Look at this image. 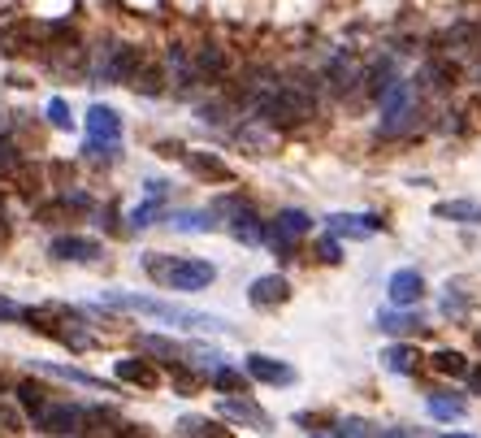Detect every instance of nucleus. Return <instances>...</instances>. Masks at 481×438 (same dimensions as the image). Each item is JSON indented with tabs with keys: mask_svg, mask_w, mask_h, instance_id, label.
Returning <instances> with one entry per match:
<instances>
[{
	"mask_svg": "<svg viewBox=\"0 0 481 438\" xmlns=\"http://www.w3.org/2000/svg\"><path fill=\"white\" fill-rule=\"evenodd\" d=\"M143 273L165 287V291H204L217 282V265L204 256H165V252H148L143 256Z\"/></svg>",
	"mask_w": 481,
	"mask_h": 438,
	"instance_id": "f257e3e1",
	"label": "nucleus"
},
{
	"mask_svg": "<svg viewBox=\"0 0 481 438\" xmlns=\"http://www.w3.org/2000/svg\"><path fill=\"white\" fill-rule=\"evenodd\" d=\"M143 48L139 44H113L104 57L96 61V78H104V83H122V87H130L135 83V74L143 69Z\"/></svg>",
	"mask_w": 481,
	"mask_h": 438,
	"instance_id": "f03ea898",
	"label": "nucleus"
},
{
	"mask_svg": "<svg viewBox=\"0 0 481 438\" xmlns=\"http://www.w3.org/2000/svg\"><path fill=\"white\" fill-rule=\"evenodd\" d=\"M31 426L48 438L83 434V408L78 404H53V400H48L39 412H31Z\"/></svg>",
	"mask_w": 481,
	"mask_h": 438,
	"instance_id": "7ed1b4c3",
	"label": "nucleus"
},
{
	"mask_svg": "<svg viewBox=\"0 0 481 438\" xmlns=\"http://www.w3.org/2000/svg\"><path fill=\"white\" fill-rule=\"evenodd\" d=\"M48 256L65 261V265H96L100 256H104V243L92 235H57L48 243Z\"/></svg>",
	"mask_w": 481,
	"mask_h": 438,
	"instance_id": "20e7f679",
	"label": "nucleus"
},
{
	"mask_svg": "<svg viewBox=\"0 0 481 438\" xmlns=\"http://www.w3.org/2000/svg\"><path fill=\"white\" fill-rule=\"evenodd\" d=\"M325 226L334 239H373L378 231H386V222L378 213H330Z\"/></svg>",
	"mask_w": 481,
	"mask_h": 438,
	"instance_id": "39448f33",
	"label": "nucleus"
},
{
	"mask_svg": "<svg viewBox=\"0 0 481 438\" xmlns=\"http://www.w3.org/2000/svg\"><path fill=\"white\" fill-rule=\"evenodd\" d=\"M386 296H390V308H417V304L425 300V273L395 270L386 278Z\"/></svg>",
	"mask_w": 481,
	"mask_h": 438,
	"instance_id": "423d86ee",
	"label": "nucleus"
},
{
	"mask_svg": "<svg viewBox=\"0 0 481 438\" xmlns=\"http://www.w3.org/2000/svg\"><path fill=\"white\" fill-rule=\"evenodd\" d=\"M113 377L122 386H135V391H157L160 386V369L148 356H122V361H113Z\"/></svg>",
	"mask_w": 481,
	"mask_h": 438,
	"instance_id": "0eeeda50",
	"label": "nucleus"
},
{
	"mask_svg": "<svg viewBox=\"0 0 481 438\" xmlns=\"http://www.w3.org/2000/svg\"><path fill=\"white\" fill-rule=\"evenodd\" d=\"M183 166H187V174L192 178H200V182H234V169L225 166L217 152H200V148H187L183 152Z\"/></svg>",
	"mask_w": 481,
	"mask_h": 438,
	"instance_id": "6e6552de",
	"label": "nucleus"
},
{
	"mask_svg": "<svg viewBox=\"0 0 481 438\" xmlns=\"http://www.w3.org/2000/svg\"><path fill=\"white\" fill-rule=\"evenodd\" d=\"M243 373H248L252 382H265V386H295V377H299L287 361L265 356V352H252V356H248V369H243Z\"/></svg>",
	"mask_w": 481,
	"mask_h": 438,
	"instance_id": "1a4fd4ad",
	"label": "nucleus"
},
{
	"mask_svg": "<svg viewBox=\"0 0 481 438\" xmlns=\"http://www.w3.org/2000/svg\"><path fill=\"white\" fill-rule=\"evenodd\" d=\"M135 347L152 361V365H187V343H174L165 335H135Z\"/></svg>",
	"mask_w": 481,
	"mask_h": 438,
	"instance_id": "9d476101",
	"label": "nucleus"
},
{
	"mask_svg": "<svg viewBox=\"0 0 481 438\" xmlns=\"http://www.w3.org/2000/svg\"><path fill=\"white\" fill-rule=\"evenodd\" d=\"M287 300H290V282L282 273H260L248 287V304L252 308H282Z\"/></svg>",
	"mask_w": 481,
	"mask_h": 438,
	"instance_id": "9b49d317",
	"label": "nucleus"
},
{
	"mask_svg": "<svg viewBox=\"0 0 481 438\" xmlns=\"http://www.w3.org/2000/svg\"><path fill=\"white\" fill-rule=\"evenodd\" d=\"M217 412H222V417H230V421H243V426H252V430H260V434H269V430H273V417H269V412H265L260 404H252L248 395H243V400H239V395H222Z\"/></svg>",
	"mask_w": 481,
	"mask_h": 438,
	"instance_id": "f8f14e48",
	"label": "nucleus"
},
{
	"mask_svg": "<svg viewBox=\"0 0 481 438\" xmlns=\"http://www.w3.org/2000/svg\"><path fill=\"white\" fill-rule=\"evenodd\" d=\"M225 231H230V239H239V243H248V247H260V243L269 239V222H260V213L248 204V208H239L234 217H225Z\"/></svg>",
	"mask_w": 481,
	"mask_h": 438,
	"instance_id": "ddd939ff",
	"label": "nucleus"
},
{
	"mask_svg": "<svg viewBox=\"0 0 481 438\" xmlns=\"http://www.w3.org/2000/svg\"><path fill=\"white\" fill-rule=\"evenodd\" d=\"M87 135L96 143H118L122 139V113L113 104H92L87 109Z\"/></svg>",
	"mask_w": 481,
	"mask_h": 438,
	"instance_id": "4468645a",
	"label": "nucleus"
},
{
	"mask_svg": "<svg viewBox=\"0 0 481 438\" xmlns=\"http://www.w3.org/2000/svg\"><path fill=\"white\" fill-rule=\"evenodd\" d=\"M455 83H460V66L451 57H434V61H425V69H420V87L425 92H451Z\"/></svg>",
	"mask_w": 481,
	"mask_h": 438,
	"instance_id": "2eb2a0df",
	"label": "nucleus"
},
{
	"mask_svg": "<svg viewBox=\"0 0 481 438\" xmlns=\"http://www.w3.org/2000/svg\"><path fill=\"white\" fill-rule=\"evenodd\" d=\"M378 330H386V335H417V330H425V317L417 308H382L378 312Z\"/></svg>",
	"mask_w": 481,
	"mask_h": 438,
	"instance_id": "dca6fc26",
	"label": "nucleus"
},
{
	"mask_svg": "<svg viewBox=\"0 0 481 438\" xmlns=\"http://www.w3.org/2000/svg\"><path fill=\"white\" fill-rule=\"evenodd\" d=\"M35 369L48 373V377H61V382H74V386H87V391H109L104 386V377L87 369H74V365H57V361H35Z\"/></svg>",
	"mask_w": 481,
	"mask_h": 438,
	"instance_id": "f3484780",
	"label": "nucleus"
},
{
	"mask_svg": "<svg viewBox=\"0 0 481 438\" xmlns=\"http://www.w3.org/2000/svg\"><path fill=\"white\" fill-rule=\"evenodd\" d=\"M169 226L183 235H208L217 231V213L213 208H187V213H169Z\"/></svg>",
	"mask_w": 481,
	"mask_h": 438,
	"instance_id": "a211bd4d",
	"label": "nucleus"
},
{
	"mask_svg": "<svg viewBox=\"0 0 481 438\" xmlns=\"http://www.w3.org/2000/svg\"><path fill=\"white\" fill-rule=\"evenodd\" d=\"M192 74L195 78H222L225 74V53H222V44H200L195 48V57H192Z\"/></svg>",
	"mask_w": 481,
	"mask_h": 438,
	"instance_id": "6ab92c4d",
	"label": "nucleus"
},
{
	"mask_svg": "<svg viewBox=\"0 0 481 438\" xmlns=\"http://www.w3.org/2000/svg\"><path fill=\"white\" fill-rule=\"evenodd\" d=\"M269 226H273L282 239H290V243H299L304 235H313V217H308L304 208H278V217H273Z\"/></svg>",
	"mask_w": 481,
	"mask_h": 438,
	"instance_id": "aec40b11",
	"label": "nucleus"
},
{
	"mask_svg": "<svg viewBox=\"0 0 481 438\" xmlns=\"http://www.w3.org/2000/svg\"><path fill=\"white\" fill-rule=\"evenodd\" d=\"M438 222H455V226H481V204L477 200H443L434 204Z\"/></svg>",
	"mask_w": 481,
	"mask_h": 438,
	"instance_id": "412c9836",
	"label": "nucleus"
},
{
	"mask_svg": "<svg viewBox=\"0 0 481 438\" xmlns=\"http://www.w3.org/2000/svg\"><path fill=\"white\" fill-rule=\"evenodd\" d=\"M364 74H360V66H355V57L352 53H338L330 66H325V83L334 87V92H347V87H355Z\"/></svg>",
	"mask_w": 481,
	"mask_h": 438,
	"instance_id": "4be33fe9",
	"label": "nucleus"
},
{
	"mask_svg": "<svg viewBox=\"0 0 481 438\" xmlns=\"http://www.w3.org/2000/svg\"><path fill=\"white\" fill-rule=\"evenodd\" d=\"M382 365L390 373H399V377H412L420 369V352L417 347H408V343H390L382 352Z\"/></svg>",
	"mask_w": 481,
	"mask_h": 438,
	"instance_id": "5701e85b",
	"label": "nucleus"
},
{
	"mask_svg": "<svg viewBox=\"0 0 481 438\" xmlns=\"http://www.w3.org/2000/svg\"><path fill=\"white\" fill-rule=\"evenodd\" d=\"M395 78H399V74H395V61H390V57L373 61V66L364 69V78H360V83H364V96H369V101H382L386 87H390Z\"/></svg>",
	"mask_w": 481,
	"mask_h": 438,
	"instance_id": "b1692460",
	"label": "nucleus"
},
{
	"mask_svg": "<svg viewBox=\"0 0 481 438\" xmlns=\"http://www.w3.org/2000/svg\"><path fill=\"white\" fill-rule=\"evenodd\" d=\"M477 39H481V31L473 27V22H455V27L443 35V48L464 57V53H473V48H477Z\"/></svg>",
	"mask_w": 481,
	"mask_h": 438,
	"instance_id": "393cba45",
	"label": "nucleus"
},
{
	"mask_svg": "<svg viewBox=\"0 0 481 438\" xmlns=\"http://www.w3.org/2000/svg\"><path fill=\"white\" fill-rule=\"evenodd\" d=\"M425 404H429V417H434V421H460V417L469 412V404H464L460 395H443V391H434Z\"/></svg>",
	"mask_w": 481,
	"mask_h": 438,
	"instance_id": "a878e982",
	"label": "nucleus"
},
{
	"mask_svg": "<svg viewBox=\"0 0 481 438\" xmlns=\"http://www.w3.org/2000/svg\"><path fill=\"white\" fill-rule=\"evenodd\" d=\"M139 96H165V69L152 66V61H143V69L135 74V83H130Z\"/></svg>",
	"mask_w": 481,
	"mask_h": 438,
	"instance_id": "bb28decb",
	"label": "nucleus"
},
{
	"mask_svg": "<svg viewBox=\"0 0 481 438\" xmlns=\"http://www.w3.org/2000/svg\"><path fill=\"white\" fill-rule=\"evenodd\" d=\"M160 217H165V200H152V196H148V200L143 204H135V208H130V231H148V226H157Z\"/></svg>",
	"mask_w": 481,
	"mask_h": 438,
	"instance_id": "cd10ccee",
	"label": "nucleus"
},
{
	"mask_svg": "<svg viewBox=\"0 0 481 438\" xmlns=\"http://www.w3.org/2000/svg\"><path fill=\"white\" fill-rule=\"evenodd\" d=\"M178 430H183V438H230V430L217 426V421H208V417H183Z\"/></svg>",
	"mask_w": 481,
	"mask_h": 438,
	"instance_id": "c85d7f7f",
	"label": "nucleus"
},
{
	"mask_svg": "<svg viewBox=\"0 0 481 438\" xmlns=\"http://www.w3.org/2000/svg\"><path fill=\"white\" fill-rule=\"evenodd\" d=\"M429 361H434V369L443 373V377H464V373H469V361H464V352H455V347H438V352H434Z\"/></svg>",
	"mask_w": 481,
	"mask_h": 438,
	"instance_id": "c756f323",
	"label": "nucleus"
},
{
	"mask_svg": "<svg viewBox=\"0 0 481 438\" xmlns=\"http://www.w3.org/2000/svg\"><path fill=\"white\" fill-rule=\"evenodd\" d=\"M213 391H222V395H243L248 391V373L243 369H230V365H222V369H213Z\"/></svg>",
	"mask_w": 481,
	"mask_h": 438,
	"instance_id": "7c9ffc66",
	"label": "nucleus"
},
{
	"mask_svg": "<svg viewBox=\"0 0 481 438\" xmlns=\"http://www.w3.org/2000/svg\"><path fill=\"white\" fill-rule=\"evenodd\" d=\"M13 395H18V404L27 408V412H39V408L48 404V395H53V391H48L44 382L27 377V382H18V391H13Z\"/></svg>",
	"mask_w": 481,
	"mask_h": 438,
	"instance_id": "2f4dec72",
	"label": "nucleus"
},
{
	"mask_svg": "<svg viewBox=\"0 0 481 438\" xmlns=\"http://www.w3.org/2000/svg\"><path fill=\"white\" fill-rule=\"evenodd\" d=\"M35 222H39V226H65V222H74V213H69L65 200H48V204L35 208Z\"/></svg>",
	"mask_w": 481,
	"mask_h": 438,
	"instance_id": "473e14b6",
	"label": "nucleus"
},
{
	"mask_svg": "<svg viewBox=\"0 0 481 438\" xmlns=\"http://www.w3.org/2000/svg\"><path fill=\"white\" fill-rule=\"evenodd\" d=\"M187 356H192V361H187V365H204V369H208V365H213V369H222V347H208V343H187Z\"/></svg>",
	"mask_w": 481,
	"mask_h": 438,
	"instance_id": "72a5a7b5",
	"label": "nucleus"
},
{
	"mask_svg": "<svg viewBox=\"0 0 481 438\" xmlns=\"http://www.w3.org/2000/svg\"><path fill=\"white\" fill-rule=\"evenodd\" d=\"M83 152H87V161H96V166H118V161H122V148H118V143H96V139H92Z\"/></svg>",
	"mask_w": 481,
	"mask_h": 438,
	"instance_id": "f704fd0d",
	"label": "nucleus"
},
{
	"mask_svg": "<svg viewBox=\"0 0 481 438\" xmlns=\"http://www.w3.org/2000/svg\"><path fill=\"white\" fill-rule=\"evenodd\" d=\"M195 118L204 122V126H225V118H230V104L225 101H204L195 109Z\"/></svg>",
	"mask_w": 481,
	"mask_h": 438,
	"instance_id": "c9c22d12",
	"label": "nucleus"
},
{
	"mask_svg": "<svg viewBox=\"0 0 481 438\" xmlns=\"http://www.w3.org/2000/svg\"><path fill=\"white\" fill-rule=\"evenodd\" d=\"M22 169V157H18V148H13V139H4L0 135V178L9 182L13 174Z\"/></svg>",
	"mask_w": 481,
	"mask_h": 438,
	"instance_id": "e433bc0d",
	"label": "nucleus"
},
{
	"mask_svg": "<svg viewBox=\"0 0 481 438\" xmlns=\"http://www.w3.org/2000/svg\"><path fill=\"white\" fill-rule=\"evenodd\" d=\"M48 126L53 131H74V113H69V104L57 96V101H48Z\"/></svg>",
	"mask_w": 481,
	"mask_h": 438,
	"instance_id": "4c0bfd02",
	"label": "nucleus"
},
{
	"mask_svg": "<svg viewBox=\"0 0 481 438\" xmlns=\"http://www.w3.org/2000/svg\"><path fill=\"white\" fill-rule=\"evenodd\" d=\"M334 430H338V438H373V426L364 417H343Z\"/></svg>",
	"mask_w": 481,
	"mask_h": 438,
	"instance_id": "58836bf2",
	"label": "nucleus"
},
{
	"mask_svg": "<svg viewBox=\"0 0 481 438\" xmlns=\"http://www.w3.org/2000/svg\"><path fill=\"white\" fill-rule=\"evenodd\" d=\"M22 434V417L13 404H0V438H18Z\"/></svg>",
	"mask_w": 481,
	"mask_h": 438,
	"instance_id": "ea45409f",
	"label": "nucleus"
},
{
	"mask_svg": "<svg viewBox=\"0 0 481 438\" xmlns=\"http://www.w3.org/2000/svg\"><path fill=\"white\" fill-rule=\"evenodd\" d=\"M443 312H447V317H464V312H469V300L460 296V282H447V296H443Z\"/></svg>",
	"mask_w": 481,
	"mask_h": 438,
	"instance_id": "a19ab883",
	"label": "nucleus"
},
{
	"mask_svg": "<svg viewBox=\"0 0 481 438\" xmlns=\"http://www.w3.org/2000/svg\"><path fill=\"white\" fill-rule=\"evenodd\" d=\"M204 386V377H195L187 365H174V391H183V395H192V391H200Z\"/></svg>",
	"mask_w": 481,
	"mask_h": 438,
	"instance_id": "79ce46f5",
	"label": "nucleus"
},
{
	"mask_svg": "<svg viewBox=\"0 0 481 438\" xmlns=\"http://www.w3.org/2000/svg\"><path fill=\"white\" fill-rule=\"evenodd\" d=\"M317 256L325 261V265H338L343 261V243L334 235H325V239H317Z\"/></svg>",
	"mask_w": 481,
	"mask_h": 438,
	"instance_id": "37998d69",
	"label": "nucleus"
},
{
	"mask_svg": "<svg viewBox=\"0 0 481 438\" xmlns=\"http://www.w3.org/2000/svg\"><path fill=\"white\" fill-rule=\"evenodd\" d=\"M22 317H27V308H22V304H18V300H9V296H0V321L18 326Z\"/></svg>",
	"mask_w": 481,
	"mask_h": 438,
	"instance_id": "c03bdc74",
	"label": "nucleus"
},
{
	"mask_svg": "<svg viewBox=\"0 0 481 438\" xmlns=\"http://www.w3.org/2000/svg\"><path fill=\"white\" fill-rule=\"evenodd\" d=\"M61 200L69 204V213H92V208H96V200H92L87 191H65Z\"/></svg>",
	"mask_w": 481,
	"mask_h": 438,
	"instance_id": "a18cd8bd",
	"label": "nucleus"
},
{
	"mask_svg": "<svg viewBox=\"0 0 481 438\" xmlns=\"http://www.w3.org/2000/svg\"><path fill=\"white\" fill-rule=\"evenodd\" d=\"M113 438H157L148 426H122V430H113Z\"/></svg>",
	"mask_w": 481,
	"mask_h": 438,
	"instance_id": "49530a36",
	"label": "nucleus"
},
{
	"mask_svg": "<svg viewBox=\"0 0 481 438\" xmlns=\"http://www.w3.org/2000/svg\"><path fill=\"white\" fill-rule=\"evenodd\" d=\"M382 438H420V434H412V430H408V426H399V430H386Z\"/></svg>",
	"mask_w": 481,
	"mask_h": 438,
	"instance_id": "de8ad7c7",
	"label": "nucleus"
},
{
	"mask_svg": "<svg viewBox=\"0 0 481 438\" xmlns=\"http://www.w3.org/2000/svg\"><path fill=\"white\" fill-rule=\"evenodd\" d=\"M464 377H469V386H473V391H481V369H469Z\"/></svg>",
	"mask_w": 481,
	"mask_h": 438,
	"instance_id": "09e8293b",
	"label": "nucleus"
},
{
	"mask_svg": "<svg viewBox=\"0 0 481 438\" xmlns=\"http://www.w3.org/2000/svg\"><path fill=\"white\" fill-rule=\"evenodd\" d=\"M9 222V204H4V196H0V226Z\"/></svg>",
	"mask_w": 481,
	"mask_h": 438,
	"instance_id": "8fccbe9b",
	"label": "nucleus"
},
{
	"mask_svg": "<svg viewBox=\"0 0 481 438\" xmlns=\"http://www.w3.org/2000/svg\"><path fill=\"white\" fill-rule=\"evenodd\" d=\"M443 438H473V434H443Z\"/></svg>",
	"mask_w": 481,
	"mask_h": 438,
	"instance_id": "3c124183",
	"label": "nucleus"
},
{
	"mask_svg": "<svg viewBox=\"0 0 481 438\" xmlns=\"http://www.w3.org/2000/svg\"><path fill=\"white\" fill-rule=\"evenodd\" d=\"M477 347H481V330H477Z\"/></svg>",
	"mask_w": 481,
	"mask_h": 438,
	"instance_id": "603ef678",
	"label": "nucleus"
}]
</instances>
